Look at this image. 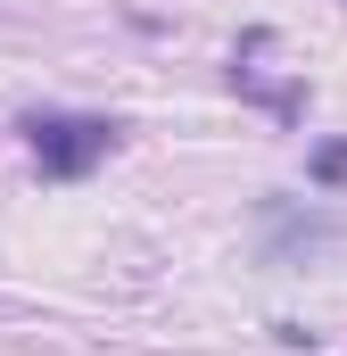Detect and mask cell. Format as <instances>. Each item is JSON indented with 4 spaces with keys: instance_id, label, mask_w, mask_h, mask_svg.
Segmentation results:
<instances>
[{
    "instance_id": "obj_1",
    "label": "cell",
    "mask_w": 347,
    "mask_h": 356,
    "mask_svg": "<svg viewBox=\"0 0 347 356\" xmlns=\"http://www.w3.org/2000/svg\"><path fill=\"white\" fill-rule=\"evenodd\" d=\"M116 116H58V108H42V116H25V149H33V166L50 182H83L108 149H116Z\"/></svg>"
}]
</instances>
